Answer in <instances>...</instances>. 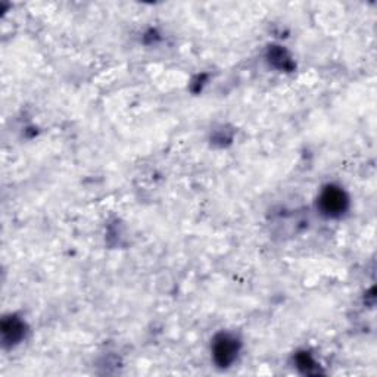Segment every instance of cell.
I'll list each match as a JSON object with an SVG mask.
<instances>
[{
  "label": "cell",
  "instance_id": "6da1fadb",
  "mask_svg": "<svg viewBox=\"0 0 377 377\" xmlns=\"http://www.w3.org/2000/svg\"><path fill=\"white\" fill-rule=\"evenodd\" d=\"M348 205L345 193L338 187H327L320 197V208L329 217L341 215Z\"/></svg>",
  "mask_w": 377,
  "mask_h": 377
},
{
  "label": "cell",
  "instance_id": "7a4b0ae2",
  "mask_svg": "<svg viewBox=\"0 0 377 377\" xmlns=\"http://www.w3.org/2000/svg\"><path fill=\"white\" fill-rule=\"evenodd\" d=\"M237 355V341L230 336H220L214 345V358L221 367H227Z\"/></svg>",
  "mask_w": 377,
  "mask_h": 377
}]
</instances>
